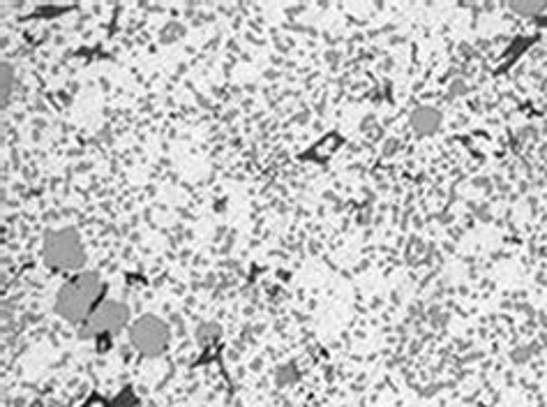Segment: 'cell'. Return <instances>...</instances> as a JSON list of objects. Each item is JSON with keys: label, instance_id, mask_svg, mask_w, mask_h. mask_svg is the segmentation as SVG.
<instances>
[{"label": "cell", "instance_id": "obj_1", "mask_svg": "<svg viewBox=\"0 0 547 407\" xmlns=\"http://www.w3.org/2000/svg\"><path fill=\"white\" fill-rule=\"evenodd\" d=\"M102 296V280L95 271H81L58 290L56 313L72 324H84Z\"/></svg>", "mask_w": 547, "mask_h": 407}, {"label": "cell", "instance_id": "obj_2", "mask_svg": "<svg viewBox=\"0 0 547 407\" xmlns=\"http://www.w3.org/2000/svg\"><path fill=\"white\" fill-rule=\"evenodd\" d=\"M44 259L58 271H79L86 264V250L77 229H56L44 239Z\"/></svg>", "mask_w": 547, "mask_h": 407}, {"label": "cell", "instance_id": "obj_3", "mask_svg": "<svg viewBox=\"0 0 547 407\" xmlns=\"http://www.w3.org/2000/svg\"><path fill=\"white\" fill-rule=\"evenodd\" d=\"M130 324V308L123 301H100L84 322V333L102 336V333H121Z\"/></svg>", "mask_w": 547, "mask_h": 407}, {"label": "cell", "instance_id": "obj_5", "mask_svg": "<svg viewBox=\"0 0 547 407\" xmlns=\"http://www.w3.org/2000/svg\"><path fill=\"white\" fill-rule=\"evenodd\" d=\"M10 79H12V72H10V65H3V100L10 98Z\"/></svg>", "mask_w": 547, "mask_h": 407}, {"label": "cell", "instance_id": "obj_4", "mask_svg": "<svg viewBox=\"0 0 547 407\" xmlns=\"http://www.w3.org/2000/svg\"><path fill=\"white\" fill-rule=\"evenodd\" d=\"M130 340L134 350L146 354V357H155L169 345V327L153 315L139 317L130 327Z\"/></svg>", "mask_w": 547, "mask_h": 407}]
</instances>
